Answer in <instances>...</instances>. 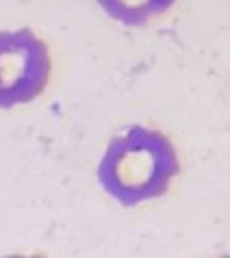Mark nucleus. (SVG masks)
<instances>
[{
    "instance_id": "1",
    "label": "nucleus",
    "mask_w": 230,
    "mask_h": 258,
    "mask_svg": "<svg viewBox=\"0 0 230 258\" xmlns=\"http://www.w3.org/2000/svg\"><path fill=\"white\" fill-rule=\"evenodd\" d=\"M178 174L181 161L171 139L139 124L111 139L96 171L102 191L126 209L165 196Z\"/></svg>"
},
{
    "instance_id": "2",
    "label": "nucleus",
    "mask_w": 230,
    "mask_h": 258,
    "mask_svg": "<svg viewBox=\"0 0 230 258\" xmlns=\"http://www.w3.org/2000/svg\"><path fill=\"white\" fill-rule=\"evenodd\" d=\"M50 50L31 28L0 31V109L28 104L46 91Z\"/></svg>"
},
{
    "instance_id": "3",
    "label": "nucleus",
    "mask_w": 230,
    "mask_h": 258,
    "mask_svg": "<svg viewBox=\"0 0 230 258\" xmlns=\"http://www.w3.org/2000/svg\"><path fill=\"white\" fill-rule=\"evenodd\" d=\"M100 9L124 26H146L154 18L165 16L176 0H98Z\"/></svg>"
}]
</instances>
